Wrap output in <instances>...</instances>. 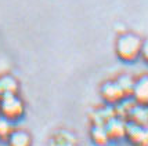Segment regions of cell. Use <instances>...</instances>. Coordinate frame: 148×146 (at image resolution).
<instances>
[{"instance_id": "13", "label": "cell", "mask_w": 148, "mask_h": 146, "mask_svg": "<svg viewBox=\"0 0 148 146\" xmlns=\"http://www.w3.org/2000/svg\"><path fill=\"white\" fill-rule=\"evenodd\" d=\"M118 84L121 86V88L123 90V92H125V95L127 96V98H132V92H133V87H134V77L130 76V75H119V76L115 79Z\"/></svg>"}, {"instance_id": "5", "label": "cell", "mask_w": 148, "mask_h": 146, "mask_svg": "<svg viewBox=\"0 0 148 146\" xmlns=\"http://www.w3.org/2000/svg\"><path fill=\"white\" fill-rule=\"evenodd\" d=\"M125 139L132 146H148V126L127 123Z\"/></svg>"}, {"instance_id": "10", "label": "cell", "mask_w": 148, "mask_h": 146, "mask_svg": "<svg viewBox=\"0 0 148 146\" xmlns=\"http://www.w3.org/2000/svg\"><path fill=\"white\" fill-rule=\"evenodd\" d=\"M90 139L97 146H107L111 142L108 132L105 130V126H100V124H91Z\"/></svg>"}, {"instance_id": "2", "label": "cell", "mask_w": 148, "mask_h": 146, "mask_svg": "<svg viewBox=\"0 0 148 146\" xmlns=\"http://www.w3.org/2000/svg\"><path fill=\"white\" fill-rule=\"evenodd\" d=\"M0 114L14 123L22 119L25 114V103L22 98L18 94L0 98Z\"/></svg>"}, {"instance_id": "14", "label": "cell", "mask_w": 148, "mask_h": 146, "mask_svg": "<svg viewBox=\"0 0 148 146\" xmlns=\"http://www.w3.org/2000/svg\"><path fill=\"white\" fill-rule=\"evenodd\" d=\"M14 130H15L14 121L8 120L4 116L0 114V141L1 142H7V139L10 138V135L13 134Z\"/></svg>"}, {"instance_id": "9", "label": "cell", "mask_w": 148, "mask_h": 146, "mask_svg": "<svg viewBox=\"0 0 148 146\" xmlns=\"http://www.w3.org/2000/svg\"><path fill=\"white\" fill-rule=\"evenodd\" d=\"M114 116H116V109L115 106L111 105H105L104 108H97L96 110H93L90 114L91 124H100V126H105V123L112 119Z\"/></svg>"}, {"instance_id": "3", "label": "cell", "mask_w": 148, "mask_h": 146, "mask_svg": "<svg viewBox=\"0 0 148 146\" xmlns=\"http://www.w3.org/2000/svg\"><path fill=\"white\" fill-rule=\"evenodd\" d=\"M101 98L105 102V105H111V106H118L119 103H122L125 99H129L125 95L123 90L121 86L118 84L116 80H108L101 86Z\"/></svg>"}, {"instance_id": "15", "label": "cell", "mask_w": 148, "mask_h": 146, "mask_svg": "<svg viewBox=\"0 0 148 146\" xmlns=\"http://www.w3.org/2000/svg\"><path fill=\"white\" fill-rule=\"evenodd\" d=\"M140 58L148 65V37L145 39V40H143L141 51H140Z\"/></svg>"}, {"instance_id": "11", "label": "cell", "mask_w": 148, "mask_h": 146, "mask_svg": "<svg viewBox=\"0 0 148 146\" xmlns=\"http://www.w3.org/2000/svg\"><path fill=\"white\" fill-rule=\"evenodd\" d=\"M7 143L8 146H32V138L25 130H14Z\"/></svg>"}, {"instance_id": "4", "label": "cell", "mask_w": 148, "mask_h": 146, "mask_svg": "<svg viewBox=\"0 0 148 146\" xmlns=\"http://www.w3.org/2000/svg\"><path fill=\"white\" fill-rule=\"evenodd\" d=\"M105 130L108 132L111 142H119L126 138V130H127V121L121 116H114L112 119L105 123Z\"/></svg>"}, {"instance_id": "12", "label": "cell", "mask_w": 148, "mask_h": 146, "mask_svg": "<svg viewBox=\"0 0 148 146\" xmlns=\"http://www.w3.org/2000/svg\"><path fill=\"white\" fill-rule=\"evenodd\" d=\"M51 146H76V138L72 132L58 131L51 139Z\"/></svg>"}, {"instance_id": "1", "label": "cell", "mask_w": 148, "mask_h": 146, "mask_svg": "<svg viewBox=\"0 0 148 146\" xmlns=\"http://www.w3.org/2000/svg\"><path fill=\"white\" fill-rule=\"evenodd\" d=\"M143 40L134 33L123 32L115 41V52L123 62H134L140 58Z\"/></svg>"}, {"instance_id": "7", "label": "cell", "mask_w": 148, "mask_h": 146, "mask_svg": "<svg viewBox=\"0 0 148 146\" xmlns=\"http://www.w3.org/2000/svg\"><path fill=\"white\" fill-rule=\"evenodd\" d=\"M126 121L138 126H148V108L133 102L126 113Z\"/></svg>"}, {"instance_id": "6", "label": "cell", "mask_w": 148, "mask_h": 146, "mask_svg": "<svg viewBox=\"0 0 148 146\" xmlns=\"http://www.w3.org/2000/svg\"><path fill=\"white\" fill-rule=\"evenodd\" d=\"M132 99L137 105L148 108V75H143L134 80Z\"/></svg>"}, {"instance_id": "8", "label": "cell", "mask_w": 148, "mask_h": 146, "mask_svg": "<svg viewBox=\"0 0 148 146\" xmlns=\"http://www.w3.org/2000/svg\"><path fill=\"white\" fill-rule=\"evenodd\" d=\"M19 92V83L11 75H1L0 76V98L8 95H15Z\"/></svg>"}]
</instances>
